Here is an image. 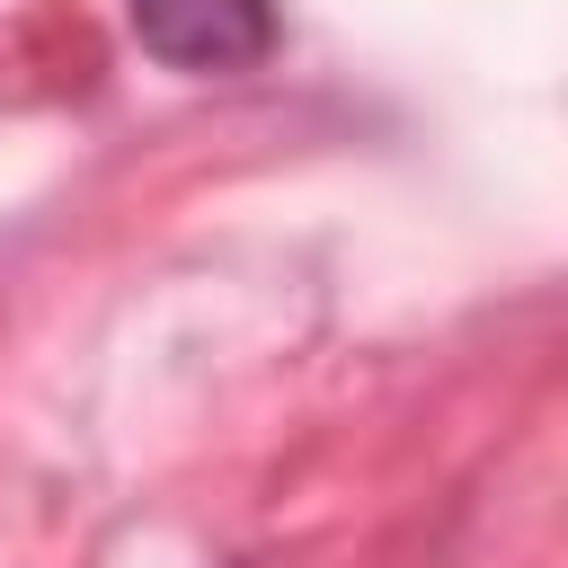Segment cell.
<instances>
[{
  "label": "cell",
  "mask_w": 568,
  "mask_h": 568,
  "mask_svg": "<svg viewBox=\"0 0 568 568\" xmlns=\"http://www.w3.org/2000/svg\"><path fill=\"white\" fill-rule=\"evenodd\" d=\"M124 18L169 71H248L275 53V0H124Z\"/></svg>",
  "instance_id": "cell-1"
}]
</instances>
